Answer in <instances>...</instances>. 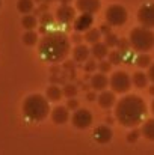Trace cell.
<instances>
[{
  "mask_svg": "<svg viewBox=\"0 0 154 155\" xmlns=\"http://www.w3.org/2000/svg\"><path fill=\"white\" fill-rule=\"evenodd\" d=\"M148 74H144V72H136L135 75H133V84L136 86V87H139V89H144V87H147V83H148Z\"/></svg>",
  "mask_w": 154,
  "mask_h": 155,
  "instance_id": "cell-18",
  "label": "cell"
},
{
  "mask_svg": "<svg viewBox=\"0 0 154 155\" xmlns=\"http://www.w3.org/2000/svg\"><path fill=\"white\" fill-rule=\"evenodd\" d=\"M73 41H74V42H80V41H82V36H80V35H74V36H73Z\"/></svg>",
  "mask_w": 154,
  "mask_h": 155,
  "instance_id": "cell-37",
  "label": "cell"
},
{
  "mask_svg": "<svg viewBox=\"0 0 154 155\" xmlns=\"http://www.w3.org/2000/svg\"><path fill=\"white\" fill-rule=\"evenodd\" d=\"M147 113L145 101L138 95H127L119 100L115 107V117L124 127H136L142 122Z\"/></svg>",
  "mask_w": 154,
  "mask_h": 155,
  "instance_id": "cell-1",
  "label": "cell"
},
{
  "mask_svg": "<svg viewBox=\"0 0 154 155\" xmlns=\"http://www.w3.org/2000/svg\"><path fill=\"white\" fill-rule=\"evenodd\" d=\"M100 38H101V30H100V29H89V30H86L85 39H86L89 44H95V42H98Z\"/></svg>",
  "mask_w": 154,
  "mask_h": 155,
  "instance_id": "cell-20",
  "label": "cell"
},
{
  "mask_svg": "<svg viewBox=\"0 0 154 155\" xmlns=\"http://www.w3.org/2000/svg\"><path fill=\"white\" fill-rule=\"evenodd\" d=\"M67 107H68V108H71V110H74V108H77V107H79V103H77L74 98H68Z\"/></svg>",
  "mask_w": 154,
  "mask_h": 155,
  "instance_id": "cell-33",
  "label": "cell"
},
{
  "mask_svg": "<svg viewBox=\"0 0 154 155\" xmlns=\"http://www.w3.org/2000/svg\"><path fill=\"white\" fill-rule=\"evenodd\" d=\"M109 60H110V63L112 65H119L122 60H124V54L119 51H112V53H109Z\"/></svg>",
  "mask_w": 154,
  "mask_h": 155,
  "instance_id": "cell-26",
  "label": "cell"
},
{
  "mask_svg": "<svg viewBox=\"0 0 154 155\" xmlns=\"http://www.w3.org/2000/svg\"><path fill=\"white\" fill-rule=\"evenodd\" d=\"M150 63H151V57H150L148 54H145V53H141V54L136 57V65H138L139 68H148Z\"/></svg>",
  "mask_w": 154,
  "mask_h": 155,
  "instance_id": "cell-25",
  "label": "cell"
},
{
  "mask_svg": "<svg viewBox=\"0 0 154 155\" xmlns=\"http://www.w3.org/2000/svg\"><path fill=\"white\" fill-rule=\"evenodd\" d=\"M0 5H2V2H0Z\"/></svg>",
  "mask_w": 154,
  "mask_h": 155,
  "instance_id": "cell-42",
  "label": "cell"
},
{
  "mask_svg": "<svg viewBox=\"0 0 154 155\" xmlns=\"http://www.w3.org/2000/svg\"><path fill=\"white\" fill-rule=\"evenodd\" d=\"M62 5H68V3H71V0H59Z\"/></svg>",
  "mask_w": 154,
  "mask_h": 155,
  "instance_id": "cell-39",
  "label": "cell"
},
{
  "mask_svg": "<svg viewBox=\"0 0 154 155\" xmlns=\"http://www.w3.org/2000/svg\"><path fill=\"white\" fill-rule=\"evenodd\" d=\"M76 18V11L74 8L68 6V5H62L60 8H57L56 11V20L62 24H68Z\"/></svg>",
  "mask_w": 154,
  "mask_h": 155,
  "instance_id": "cell-9",
  "label": "cell"
},
{
  "mask_svg": "<svg viewBox=\"0 0 154 155\" xmlns=\"http://www.w3.org/2000/svg\"><path fill=\"white\" fill-rule=\"evenodd\" d=\"M104 42H106V45L107 47H115V45H118V42H119V38L115 35V33H107V35H104Z\"/></svg>",
  "mask_w": 154,
  "mask_h": 155,
  "instance_id": "cell-27",
  "label": "cell"
},
{
  "mask_svg": "<svg viewBox=\"0 0 154 155\" xmlns=\"http://www.w3.org/2000/svg\"><path fill=\"white\" fill-rule=\"evenodd\" d=\"M21 24H23V27H24L26 30H33V29L36 27V18H35L33 15L26 14V15L23 17V20H21Z\"/></svg>",
  "mask_w": 154,
  "mask_h": 155,
  "instance_id": "cell-21",
  "label": "cell"
},
{
  "mask_svg": "<svg viewBox=\"0 0 154 155\" xmlns=\"http://www.w3.org/2000/svg\"><path fill=\"white\" fill-rule=\"evenodd\" d=\"M100 0H76V8L80 12H86V14H95L100 11Z\"/></svg>",
  "mask_w": 154,
  "mask_h": 155,
  "instance_id": "cell-10",
  "label": "cell"
},
{
  "mask_svg": "<svg viewBox=\"0 0 154 155\" xmlns=\"http://www.w3.org/2000/svg\"><path fill=\"white\" fill-rule=\"evenodd\" d=\"M62 91L57 87V86H50L49 89H47V98L50 100V101H59L60 100V97H62Z\"/></svg>",
  "mask_w": 154,
  "mask_h": 155,
  "instance_id": "cell-23",
  "label": "cell"
},
{
  "mask_svg": "<svg viewBox=\"0 0 154 155\" xmlns=\"http://www.w3.org/2000/svg\"><path fill=\"white\" fill-rule=\"evenodd\" d=\"M49 21H51V17L49 15V14H44V17H43V23H49Z\"/></svg>",
  "mask_w": 154,
  "mask_h": 155,
  "instance_id": "cell-36",
  "label": "cell"
},
{
  "mask_svg": "<svg viewBox=\"0 0 154 155\" xmlns=\"http://www.w3.org/2000/svg\"><path fill=\"white\" fill-rule=\"evenodd\" d=\"M92 23H94L92 14L82 12V15L77 17L74 21V29H76V32H86L92 27Z\"/></svg>",
  "mask_w": 154,
  "mask_h": 155,
  "instance_id": "cell-11",
  "label": "cell"
},
{
  "mask_svg": "<svg viewBox=\"0 0 154 155\" xmlns=\"http://www.w3.org/2000/svg\"><path fill=\"white\" fill-rule=\"evenodd\" d=\"M71 120H73V125H74L76 128L85 130V128H88V127L92 124V114H91V111L86 110V108H77V110L74 111Z\"/></svg>",
  "mask_w": 154,
  "mask_h": 155,
  "instance_id": "cell-7",
  "label": "cell"
},
{
  "mask_svg": "<svg viewBox=\"0 0 154 155\" xmlns=\"http://www.w3.org/2000/svg\"><path fill=\"white\" fill-rule=\"evenodd\" d=\"M91 87L94 91H104L107 87V78H106L104 72L92 75V78H91Z\"/></svg>",
  "mask_w": 154,
  "mask_h": 155,
  "instance_id": "cell-14",
  "label": "cell"
},
{
  "mask_svg": "<svg viewBox=\"0 0 154 155\" xmlns=\"http://www.w3.org/2000/svg\"><path fill=\"white\" fill-rule=\"evenodd\" d=\"M89 53H91V50H89L86 45H83V44H79V45L74 48L73 56H74V60H76V62H85V60H88V57H89Z\"/></svg>",
  "mask_w": 154,
  "mask_h": 155,
  "instance_id": "cell-16",
  "label": "cell"
},
{
  "mask_svg": "<svg viewBox=\"0 0 154 155\" xmlns=\"http://www.w3.org/2000/svg\"><path fill=\"white\" fill-rule=\"evenodd\" d=\"M36 41H38V35L33 32V30H27L26 33H24V36H23V42L26 44V45H35L36 44Z\"/></svg>",
  "mask_w": 154,
  "mask_h": 155,
  "instance_id": "cell-24",
  "label": "cell"
},
{
  "mask_svg": "<svg viewBox=\"0 0 154 155\" xmlns=\"http://www.w3.org/2000/svg\"><path fill=\"white\" fill-rule=\"evenodd\" d=\"M100 30H101V33H104V35L110 33V24H109V23H107V24H103L101 27H100Z\"/></svg>",
  "mask_w": 154,
  "mask_h": 155,
  "instance_id": "cell-34",
  "label": "cell"
},
{
  "mask_svg": "<svg viewBox=\"0 0 154 155\" xmlns=\"http://www.w3.org/2000/svg\"><path fill=\"white\" fill-rule=\"evenodd\" d=\"M138 20H139L141 26L153 29L154 27V3H147V5L141 6V9L138 12Z\"/></svg>",
  "mask_w": 154,
  "mask_h": 155,
  "instance_id": "cell-8",
  "label": "cell"
},
{
  "mask_svg": "<svg viewBox=\"0 0 154 155\" xmlns=\"http://www.w3.org/2000/svg\"><path fill=\"white\" fill-rule=\"evenodd\" d=\"M107 45H106V42H95V44H92V56L95 57V59H98V60H103L106 56H107Z\"/></svg>",
  "mask_w": 154,
  "mask_h": 155,
  "instance_id": "cell-17",
  "label": "cell"
},
{
  "mask_svg": "<svg viewBox=\"0 0 154 155\" xmlns=\"http://www.w3.org/2000/svg\"><path fill=\"white\" fill-rule=\"evenodd\" d=\"M142 134H144L145 139L154 142V119H150V120H147V122L144 124V127H142Z\"/></svg>",
  "mask_w": 154,
  "mask_h": 155,
  "instance_id": "cell-19",
  "label": "cell"
},
{
  "mask_svg": "<svg viewBox=\"0 0 154 155\" xmlns=\"http://www.w3.org/2000/svg\"><path fill=\"white\" fill-rule=\"evenodd\" d=\"M94 98H95V94H88V100L89 101H94Z\"/></svg>",
  "mask_w": 154,
  "mask_h": 155,
  "instance_id": "cell-38",
  "label": "cell"
},
{
  "mask_svg": "<svg viewBox=\"0 0 154 155\" xmlns=\"http://www.w3.org/2000/svg\"><path fill=\"white\" fill-rule=\"evenodd\" d=\"M17 8L21 14H30L33 9V2L32 0H18Z\"/></svg>",
  "mask_w": 154,
  "mask_h": 155,
  "instance_id": "cell-22",
  "label": "cell"
},
{
  "mask_svg": "<svg viewBox=\"0 0 154 155\" xmlns=\"http://www.w3.org/2000/svg\"><path fill=\"white\" fill-rule=\"evenodd\" d=\"M68 119H70L68 107H62V105H59V107L53 108V111H51V120H53L54 124L62 125V124H65Z\"/></svg>",
  "mask_w": 154,
  "mask_h": 155,
  "instance_id": "cell-12",
  "label": "cell"
},
{
  "mask_svg": "<svg viewBox=\"0 0 154 155\" xmlns=\"http://www.w3.org/2000/svg\"><path fill=\"white\" fill-rule=\"evenodd\" d=\"M138 137H139V131H132V133H128V136H127V140L128 142H136L138 140Z\"/></svg>",
  "mask_w": 154,
  "mask_h": 155,
  "instance_id": "cell-32",
  "label": "cell"
},
{
  "mask_svg": "<svg viewBox=\"0 0 154 155\" xmlns=\"http://www.w3.org/2000/svg\"><path fill=\"white\" fill-rule=\"evenodd\" d=\"M106 21L110 26H122L127 21V11L121 5H112L106 9Z\"/></svg>",
  "mask_w": 154,
  "mask_h": 155,
  "instance_id": "cell-5",
  "label": "cell"
},
{
  "mask_svg": "<svg viewBox=\"0 0 154 155\" xmlns=\"http://www.w3.org/2000/svg\"><path fill=\"white\" fill-rule=\"evenodd\" d=\"M130 45L135 51L145 53L154 47V32L148 27H136L130 32L128 36Z\"/></svg>",
  "mask_w": 154,
  "mask_h": 155,
  "instance_id": "cell-4",
  "label": "cell"
},
{
  "mask_svg": "<svg viewBox=\"0 0 154 155\" xmlns=\"http://www.w3.org/2000/svg\"><path fill=\"white\" fill-rule=\"evenodd\" d=\"M148 78L154 83V63L153 65H150V69H148Z\"/></svg>",
  "mask_w": 154,
  "mask_h": 155,
  "instance_id": "cell-35",
  "label": "cell"
},
{
  "mask_svg": "<svg viewBox=\"0 0 154 155\" xmlns=\"http://www.w3.org/2000/svg\"><path fill=\"white\" fill-rule=\"evenodd\" d=\"M95 68H97V65H95L94 60H89V62H86V65H85V71H86V72H92Z\"/></svg>",
  "mask_w": 154,
  "mask_h": 155,
  "instance_id": "cell-31",
  "label": "cell"
},
{
  "mask_svg": "<svg viewBox=\"0 0 154 155\" xmlns=\"http://www.w3.org/2000/svg\"><path fill=\"white\" fill-rule=\"evenodd\" d=\"M98 68H100L101 72H109L110 68H112V63H110V60H109V62H104V60H103V62L98 63Z\"/></svg>",
  "mask_w": 154,
  "mask_h": 155,
  "instance_id": "cell-30",
  "label": "cell"
},
{
  "mask_svg": "<svg viewBox=\"0 0 154 155\" xmlns=\"http://www.w3.org/2000/svg\"><path fill=\"white\" fill-rule=\"evenodd\" d=\"M94 139L98 142V143H107L112 140V130L107 127V125H100L95 128L94 131Z\"/></svg>",
  "mask_w": 154,
  "mask_h": 155,
  "instance_id": "cell-13",
  "label": "cell"
},
{
  "mask_svg": "<svg viewBox=\"0 0 154 155\" xmlns=\"http://www.w3.org/2000/svg\"><path fill=\"white\" fill-rule=\"evenodd\" d=\"M116 101L115 98V92H107V91H103L98 97V104L101 105L103 108H110Z\"/></svg>",
  "mask_w": 154,
  "mask_h": 155,
  "instance_id": "cell-15",
  "label": "cell"
},
{
  "mask_svg": "<svg viewBox=\"0 0 154 155\" xmlns=\"http://www.w3.org/2000/svg\"><path fill=\"white\" fill-rule=\"evenodd\" d=\"M70 53V41L60 32L47 33L39 42V54L51 63L63 60Z\"/></svg>",
  "mask_w": 154,
  "mask_h": 155,
  "instance_id": "cell-2",
  "label": "cell"
},
{
  "mask_svg": "<svg viewBox=\"0 0 154 155\" xmlns=\"http://www.w3.org/2000/svg\"><path fill=\"white\" fill-rule=\"evenodd\" d=\"M118 45H119V51L122 53V54H127L128 47H132V45H130V41H125V39H119Z\"/></svg>",
  "mask_w": 154,
  "mask_h": 155,
  "instance_id": "cell-29",
  "label": "cell"
},
{
  "mask_svg": "<svg viewBox=\"0 0 154 155\" xmlns=\"http://www.w3.org/2000/svg\"><path fill=\"white\" fill-rule=\"evenodd\" d=\"M63 95H65L67 98H74V97L77 95V87H76L74 84H67V86L63 87Z\"/></svg>",
  "mask_w": 154,
  "mask_h": 155,
  "instance_id": "cell-28",
  "label": "cell"
},
{
  "mask_svg": "<svg viewBox=\"0 0 154 155\" xmlns=\"http://www.w3.org/2000/svg\"><path fill=\"white\" fill-rule=\"evenodd\" d=\"M150 94H151V95H154V86H151V87H150Z\"/></svg>",
  "mask_w": 154,
  "mask_h": 155,
  "instance_id": "cell-40",
  "label": "cell"
},
{
  "mask_svg": "<svg viewBox=\"0 0 154 155\" xmlns=\"http://www.w3.org/2000/svg\"><path fill=\"white\" fill-rule=\"evenodd\" d=\"M130 86H132V80L127 72H124V71L113 72V75L110 78V87L115 94H125L130 89Z\"/></svg>",
  "mask_w": 154,
  "mask_h": 155,
  "instance_id": "cell-6",
  "label": "cell"
},
{
  "mask_svg": "<svg viewBox=\"0 0 154 155\" xmlns=\"http://www.w3.org/2000/svg\"><path fill=\"white\" fill-rule=\"evenodd\" d=\"M23 113L29 120L39 122V120H44L47 114L50 113V104L39 94L29 95L23 103Z\"/></svg>",
  "mask_w": 154,
  "mask_h": 155,
  "instance_id": "cell-3",
  "label": "cell"
},
{
  "mask_svg": "<svg viewBox=\"0 0 154 155\" xmlns=\"http://www.w3.org/2000/svg\"><path fill=\"white\" fill-rule=\"evenodd\" d=\"M151 110H153V113H154V101H153V104H151Z\"/></svg>",
  "mask_w": 154,
  "mask_h": 155,
  "instance_id": "cell-41",
  "label": "cell"
}]
</instances>
